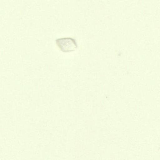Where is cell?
<instances>
[{
	"label": "cell",
	"instance_id": "obj_1",
	"mask_svg": "<svg viewBox=\"0 0 160 160\" xmlns=\"http://www.w3.org/2000/svg\"><path fill=\"white\" fill-rule=\"evenodd\" d=\"M55 42L60 50L63 52L74 51L78 46L76 40L71 37L57 38Z\"/></svg>",
	"mask_w": 160,
	"mask_h": 160
}]
</instances>
